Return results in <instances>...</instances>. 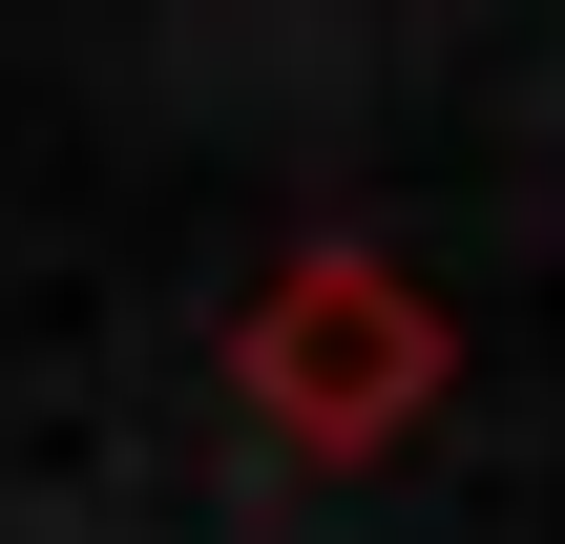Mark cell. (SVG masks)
<instances>
[{
	"label": "cell",
	"instance_id": "1",
	"mask_svg": "<svg viewBox=\"0 0 565 544\" xmlns=\"http://www.w3.org/2000/svg\"><path fill=\"white\" fill-rule=\"evenodd\" d=\"M231 398H252V440H294V461H398V440L461 398V314H440L398 252L315 231V252H273V273L231 294Z\"/></svg>",
	"mask_w": 565,
	"mask_h": 544
}]
</instances>
